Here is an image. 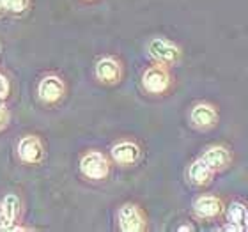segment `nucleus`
I'll list each match as a JSON object with an SVG mask.
<instances>
[{"label": "nucleus", "instance_id": "nucleus-1", "mask_svg": "<svg viewBox=\"0 0 248 232\" xmlns=\"http://www.w3.org/2000/svg\"><path fill=\"white\" fill-rule=\"evenodd\" d=\"M172 85V77L169 73V66H163V64H158L156 62L155 66L147 67L142 75V87L147 91L149 94H165Z\"/></svg>", "mask_w": 248, "mask_h": 232}, {"label": "nucleus", "instance_id": "nucleus-2", "mask_svg": "<svg viewBox=\"0 0 248 232\" xmlns=\"http://www.w3.org/2000/svg\"><path fill=\"white\" fill-rule=\"evenodd\" d=\"M147 52L151 59H155L158 64H163V66H174L181 61V48L163 37L151 39L147 45Z\"/></svg>", "mask_w": 248, "mask_h": 232}, {"label": "nucleus", "instance_id": "nucleus-3", "mask_svg": "<svg viewBox=\"0 0 248 232\" xmlns=\"http://www.w3.org/2000/svg\"><path fill=\"white\" fill-rule=\"evenodd\" d=\"M80 170L85 177L94 181H103L110 174V163L101 153L98 151H91L83 156L80 161Z\"/></svg>", "mask_w": 248, "mask_h": 232}, {"label": "nucleus", "instance_id": "nucleus-4", "mask_svg": "<svg viewBox=\"0 0 248 232\" xmlns=\"http://www.w3.org/2000/svg\"><path fill=\"white\" fill-rule=\"evenodd\" d=\"M119 227L123 232H142L147 229V218L137 204H124L117 213Z\"/></svg>", "mask_w": 248, "mask_h": 232}, {"label": "nucleus", "instance_id": "nucleus-5", "mask_svg": "<svg viewBox=\"0 0 248 232\" xmlns=\"http://www.w3.org/2000/svg\"><path fill=\"white\" fill-rule=\"evenodd\" d=\"M18 156L23 163L29 165H37L45 158V147L43 142L34 135H27L18 142Z\"/></svg>", "mask_w": 248, "mask_h": 232}, {"label": "nucleus", "instance_id": "nucleus-6", "mask_svg": "<svg viewBox=\"0 0 248 232\" xmlns=\"http://www.w3.org/2000/svg\"><path fill=\"white\" fill-rule=\"evenodd\" d=\"M190 121L197 129L207 131L218 124V110L211 103H197L190 112Z\"/></svg>", "mask_w": 248, "mask_h": 232}, {"label": "nucleus", "instance_id": "nucleus-7", "mask_svg": "<svg viewBox=\"0 0 248 232\" xmlns=\"http://www.w3.org/2000/svg\"><path fill=\"white\" fill-rule=\"evenodd\" d=\"M201 158L206 161L215 174L227 170L229 167L232 165V153L225 145H211V147H207Z\"/></svg>", "mask_w": 248, "mask_h": 232}, {"label": "nucleus", "instance_id": "nucleus-8", "mask_svg": "<svg viewBox=\"0 0 248 232\" xmlns=\"http://www.w3.org/2000/svg\"><path fill=\"white\" fill-rule=\"evenodd\" d=\"M223 201L215 195H202L193 202V213L201 220H215L223 213Z\"/></svg>", "mask_w": 248, "mask_h": 232}, {"label": "nucleus", "instance_id": "nucleus-9", "mask_svg": "<svg viewBox=\"0 0 248 232\" xmlns=\"http://www.w3.org/2000/svg\"><path fill=\"white\" fill-rule=\"evenodd\" d=\"M96 78L101 83H107V85L119 83L121 78H123V67H121L119 61H115L112 57L99 59L98 64H96Z\"/></svg>", "mask_w": 248, "mask_h": 232}, {"label": "nucleus", "instance_id": "nucleus-10", "mask_svg": "<svg viewBox=\"0 0 248 232\" xmlns=\"http://www.w3.org/2000/svg\"><path fill=\"white\" fill-rule=\"evenodd\" d=\"M64 82L55 75H48L39 82V98L46 105H55L64 96Z\"/></svg>", "mask_w": 248, "mask_h": 232}, {"label": "nucleus", "instance_id": "nucleus-11", "mask_svg": "<svg viewBox=\"0 0 248 232\" xmlns=\"http://www.w3.org/2000/svg\"><path fill=\"white\" fill-rule=\"evenodd\" d=\"M112 160L119 165H135L140 160V147L135 142L129 140H123L119 144H115L112 147Z\"/></svg>", "mask_w": 248, "mask_h": 232}, {"label": "nucleus", "instance_id": "nucleus-12", "mask_svg": "<svg viewBox=\"0 0 248 232\" xmlns=\"http://www.w3.org/2000/svg\"><path fill=\"white\" fill-rule=\"evenodd\" d=\"M213 175H215V172L209 169V165H207L202 158L193 161L190 165V169H188V179H190L191 185H195V186L209 185L213 179Z\"/></svg>", "mask_w": 248, "mask_h": 232}, {"label": "nucleus", "instance_id": "nucleus-13", "mask_svg": "<svg viewBox=\"0 0 248 232\" xmlns=\"http://www.w3.org/2000/svg\"><path fill=\"white\" fill-rule=\"evenodd\" d=\"M0 209H2V215H4V220H5V231H9L16 223V220H18L20 211H21V202H20V199H18V195H15V193L5 195Z\"/></svg>", "mask_w": 248, "mask_h": 232}, {"label": "nucleus", "instance_id": "nucleus-14", "mask_svg": "<svg viewBox=\"0 0 248 232\" xmlns=\"http://www.w3.org/2000/svg\"><path fill=\"white\" fill-rule=\"evenodd\" d=\"M247 209L248 207L245 206V204H241V202H232V204L227 207V222L236 223V225H243Z\"/></svg>", "mask_w": 248, "mask_h": 232}, {"label": "nucleus", "instance_id": "nucleus-15", "mask_svg": "<svg viewBox=\"0 0 248 232\" xmlns=\"http://www.w3.org/2000/svg\"><path fill=\"white\" fill-rule=\"evenodd\" d=\"M4 7L15 15H21L29 9V0H4Z\"/></svg>", "mask_w": 248, "mask_h": 232}, {"label": "nucleus", "instance_id": "nucleus-16", "mask_svg": "<svg viewBox=\"0 0 248 232\" xmlns=\"http://www.w3.org/2000/svg\"><path fill=\"white\" fill-rule=\"evenodd\" d=\"M7 94H9V80L4 75H0V99H5Z\"/></svg>", "mask_w": 248, "mask_h": 232}, {"label": "nucleus", "instance_id": "nucleus-17", "mask_svg": "<svg viewBox=\"0 0 248 232\" xmlns=\"http://www.w3.org/2000/svg\"><path fill=\"white\" fill-rule=\"evenodd\" d=\"M7 123H9V112L4 107H0V131L7 126Z\"/></svg>", "mask_w": 248, "mask_h": 232}, {"label": "nucleus", "instance_id": "nucleus-18", "mask_svg": "<svg viewBox=\"0 0 248 232\" xmlns=\"http://www.w3.org/2000/svg\"><path fill=\"white\" fill-rule=\"evenodd\" d=\"M0 231H5V220L4 215H2V209H0Z\"/></svg>", "mask_w": 248, "mask_h": 232}, {"label": "nucleus", "instance_id": "nucleus-19", "mask_svg": "<svg viewBox=\"0 0 248 232\" xmlns=\"http://www.w3.org/2000/svg\"><path fill=\"white\" fill-rule=\"evenodd\" d=\"M243 227L248 231V209H247V215H245V220H243Z\"/></svg>", "mask_w": 248, "mask_h": 232}, {"label": "nucleus", "instance_id": "nucleus-20", "mask_svg": "<svg viewBox=\"0 0 248 232\" xmlns=\"http://www.w3.org/2000/svg\"><path fill=\"white\" fill-rule=\"evenodd\" d=\"M179 231H193V227L191 225H183V227H179Z\"/></svg>", "mask_w": 248, "mask_h": 232}, {"label": "nucleus", "instance_id": "nucleus-21", "mask_svg": "<svg viewBox=\"0 0 248 232\" xmlns=\"http://www.w3.org/2000/svg\"><path fill=\"white\" fill-rule=\"evenodd\" d=\"M4 11H5V7H4V0H0V15H4Z\"/></svg>", "mask_w": 248, "mask_h": 232}]
</instances>
